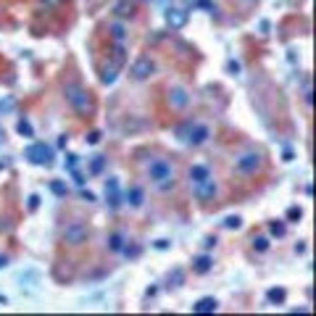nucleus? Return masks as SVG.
I'll return each instance as SVG.
<instances>
[{"instance_id": "nucleus-40", "label": "nucleus", "mask_w": 316, "mask_h": 316, "mask_svg": "<svg viewBox=\"0 0 316 316\" xmlns=\"http://www.w3.org/2000/svg\"><path fill=\"white\" fill-rule=\"evenodd\" d=\"M156 248L158 250H166V248H169V240H156Z\"/></svg>"}, {"instance_id": "nucleus-39", "label": "nucleus", "mask_w": 316, "mask_h": 316, "mask_svg": "<svg viewBox=\"0 0 316 316\" xmlns=\"http://www.w3.org/2000/svg\"><path fill=\"white\" fill-rule=\"evenodd\" d=\"M69 161H66V169H74V166H76V161H79V158H76V156H66Z\"/></svg>"}, {"instance_id": "nucleus-41", "label": "nucleus", "mask_w": 316, "mask_h": 316, "mask_svg": "<svg viewBox=\"0 0 316 316\" xmlns=\"http://www.w3.org/2000/svg\"><path fill=\"white\" fill-rule=\"evenodd\" d=\"M203 245H205V248H214V245H216V237H205Z\"/></svg>"}, {"instance_id": "nucleus-24", "label": "nucleus", "mask_w": 316, "mask_h": 316, "mask_svg": "<svg viewBox=\"0 0 316 316\" xmlns=\"http://www.w3.org/2000/svg\"><path fill=\"white\" fill-rule=\"evenodd\" d=\"M182 282H185V272H182V269H174V272L169 274V285L171 287H179Z\"/></svg>"}, {"instance_id": "nucleus-42", "label": "nucleus", "mask_w": 316, "mask_h": 316, "mask_svg": "<svg viewBox=\"0 0 316 316\" xmlns=\"http://www.w3.org/2000/svg\"><path fill=\"white\" fill-rule=\"evenodd\" d=\"M74 182H76V185H85V177H82L79 171H74Z\"/></svg>"}, {"instance_id": "nucleus-22", "label": "nucleus", "mask_w": 316, "mask_h": 316, "mask_svg": "<svg viewBox=\"0 0 316 316\" xmlns=\"http://www.w3.org/2000/svg\"><path fill=\"white\" fill-rule=\"evenodd\" d=\"M16 132L24 134V137H35V130H32V124H29L27 119H21V121L16 124Z\"/></svg>"}, {"instance_id": "nucleus-8", "label": "nucleus", "mask_w": 316, "mask_h": 316, "mask_svg": "<svg viewBox=\"0 0 316 316\" xmlns=\"http://www.w3.org/2000/svg\"><path fill=\"white\" fill-rule=\"evenodd\" d=\"M192 195L198 198V201H214V195H216V182L214 179H203V182H195L192 185Z\"/></svg>"}, {"instance_id": "nucleus-37", "label": "nucleus", "mask_w": 316, "mask_h": 316, "mask_svg": "<svg viewBox=\"0 0 316 316\" xmlns=\"http://www.w3.org/2000/svg\"><path fill=\"white\" fill-rule=\"evenodd\" d=\"M198 5H203L205 11H214V3H211V0H195Z\"/></svg>"}, {"instance_id": "nucleus-17", "label": "nucleus", "mask_w": 316, "mask_h": 316, "mask_svg": "<svg viewBox=\"0 0 316 316\" xmlns=\"http://www.w3.org/2000/svg\"><path fill=\"white\" fill-rule=\"evenodd\" d=\"M211 177V169L208 166H203V164H195V166H190V182L195 185V182H203V179H208Z\"/></svg>"}, {"instance_id": "nucleus-34", "label": "nucleus", "mask_w": 316, "mask_h": 316, "mask_svg": "<svg viewBox=\"0 0 316 316\" xmlns=\"http://www.w3.org/2000/svg\"><path fill=\"white\" fill-rule=\"evenodd\" d=\"M311 95H314L311 93V85H306V90H303V103H306V106H311V100H314Z\"/></svg>"}, {"instance_id": "nucleus-44", "label": "nucleus", "mask_w": 316, "mask_h": 316, "mask_svg": "<svg viewBox=\"0 0 316 316\" xmlns=\"http://www.w3.org/2000/svg\"><path fill=\"white\" fill-rule=\"evenodd\" d=\"M3 140H5V132H3V130H0V143H3Z\"/></svg>"}, {"instance_id": "nucleus-31", "label": "nucleus", "mask_w": 316, "mask_h": 316, "mask_svg": "<svg viewBox=\"0 0 316 316\" xmlns=\"http://www.w3.org/2000/svg\"><path fill=\"white\" fill-rule=\"evenodd\" d=\"M227 72H229V74H240V72H242L240 61H229V63H227Z\"/></svg>"}, {"instance_id": "nucleus-29", "label": "nucleus", "mask_w": 316, "mask_h": 316, "mask_svg": "<svg viewBox=\"0 0 316 316\" xmlns=\"http://www.w3.org/2000/svg\"><path fill=\"white\" fill-rule=\"evenodd\" d=\"M240 216H227V219H224V227H227V229H237V227H240Z\"/></svg>"}, {"instance_id": "nucleus-20", "label": "nucleus", "mask_w": 316, "mask_h": 316, "mask_svg": "<svg viewBox=\"0 0 316 316\" xmlns=\"http://www.w3.org/2000/svg\"><path fill=\"white\" fill-rule=\"evenodd\" d=\"M192 266H195L198 274H205L211 266H214V261H211V256H198V259L192 261Z\"/></svg>"}, {"instance_id": "nucleus-18", "label": "nucleus", "mask_w": 316, "mask_h": 316, "mask_svg": "<svg viewBox=\"0 0 316 316\" xmlns=\"http://www.w3.org/2000/svg\"><path fill=\"white\" fill-rule=\"evenodd\" d=\"M216 308H219V303L214 298H201L195 306H192V311H195V314H214Z\"/></svg>"}, {"instance_id": "nucleus-14", "label": "nucleus", "mask_w": 316, "mask_h": 316, "mask_svg": "<svg viewBox=\"0 0 316 316\" xmlns=\"http://www.w3.org/2000/svg\"><path fill=\"white\" fill-rule=\"evenodd\" d=\"M111 63L116 69H121L127 63V48H124V42H113V48H111Z\"/></svg>"}, {"instance_id": "nucleus-25", "label": "nucleus", "mask_w": 316, "mask_h": 316, "mask_svg": "<svg viewBox=\"0 0 316 316\" xmlns=\"http://www.w3.org/2000/svg\"><path fill=\"white\" fill-rule=\"evenodd\" d=\"M103 169H106V158H103V156H95L93 164H90V174H100Z\"/></svg>"}, {"instance_id": "nucleus-30", "label": "nucleus", "mask_w": 316, "mask_h": 316, "mask_svg": "<svg viewBox=\"0 0 316 316\" xmlns=\"http://www.w3.org/2000/svg\"><path fill=\"white\" fill-rule=\"evenodd\" d=\"M303 216V211L298 208V205H293V208H290L287 211V219H290V222H298V219Z\"/></svg>"}, {"instance_id": "nucleus-33", "label": "nucleus", "mask_w": 316, "mask_h": 316, "mask_svg": "<svg viewBox=\"0 0 316 316\" xmlns=\"http://www.w3.org/2000/svg\"><path fill=\"white\" fill-rule=\"evenodd\" d=\"M50 190H53V192H56V195H61V198H63V195H66V187H63L61 182H53V185H50Z\"/></svg>"}, {"instance_id": "nucleus-26", "label": "nucleus", "mask_w": 316, "mask_h": 316, "mask_svg": "<svg viewBox=\"0 0 316 316\" xmlns=\"http://www.w3.org/2000/svg\"><path fill=\"white\" fill-rule=\"evenodd\" d=\"M253 248L259 250V253H266V250H269V237H263V235L253 237Z\"/></svg>"}, {"instance_id": "nucleus-12", "label": "nucleus", "mask_w": 316, "mask_h": 316, "mask_svg": "<svg viewBox=\"0 0 316 316\" xmlns=\"http://www.w3.org/2000/svg\"><path fill=\"white\" fill-rule=\"evenodd\" d=\"M106 203L111 208H119L121 205V192H119V182L116 179H108L106 182Z\"/></svg>"}, {"instance_id": "nucleus-28", "label": "nucleus", "mask_w": 316, "mask_h": 316, "mask_svg": "<svg viewBox=\"0 0 316 316\" xmlns=\"http://www.w3.org/2000/svg\"><path fill=\"white\" fill-rule=\"evenodd\" d=\"M269 232H272V235H277V237H282V235H285V224H282V222H272V224H269Z\"/></svg>"}, {"instance_id": "nucleus-2", "label": "nucleus", "mask_w": 316, "mask_h": 316, "mask_svg": "<svg viewBox=\"0 0 316 316\" xmlns=\"http://www.w3.org/2000/svg\"><path fill=\"white\" fill-rule=\"evenodd\" d=\"M63 95H66V100H69V106L74 108L79 116H90L95 111V106H93V98H90V93L87 90H82L76 82H69L66 87H63Z\"/></svg>"}, {"instance_id": "nucleus-19", "label": "nucleus", "mask_w": 316, "mask_h": 316, "mask_svg": "<svg viewBox=\"0 0 316 316\" xmlns=\"http://www.w3.org/2000/svg\"><path fill=\"white\" fill-rule=\"evenodd\" d=\"M116 74H119V69H116L113 63H108V66H103L100 82H103V85H113V82H116Z\"/></svg>"}, {"instance_id": "nucleus-3", "label": "nucleus", "mask_w": 316, "mask_h": 316, "mask_svg": "<svg viewBox=\"0 0 316 316\" xmlns=\"http://www.w3.org/2000/svg\"><path fill=\"white\" fill-rule=\"evenodd\" d=\"M87 240H90V227H87V224H82V222L66 224L63 232H61V242L69 245V248H82Z\"/></svg>"}, {"instance_id": "nucleus-36", "label": "nucleus", "mask_w": 316, "mask_h": 316, "mask_svg": "<svg viewBox=\"0 0 316 316\" xmlns=\"http://www.w3.org/2000/svg\"><path fill=\"white\" fill-rule=\"evenodd\" d=\"M37 205H40V195H29V208L35 211Z\"/></svg>"}, {"instance_id": "nucleus-27", "label": "nucleus", "mask_w": 316, "mask_h": 316, "mask_svg": "<svg viewBox=\"0 0 316 316\" xmlns=\"http://www.w3.org/2000/svg\"><path fill=\"white\" fill-rule=\"evenodd\" d=\"M121 253H124L127 259H137V256L143 253V250H140V245H127V242H124V248H121Z\"/></svg>"}, {"instance_id": "nucleus-23", "label": "nucleus", "mask_w": 316, "mask_h": 316, "mask_svg": "<svg viewBox=\"0 0 316 316\" xmlns=\"http://www.w3.org/2000/svg\"><path fill=\"white\" fill-rule=\"evenodd\" d=\"M266 298H269V303H282V300H285V290H282V287H272L266 293Z\"/></svg>"}, {"instance_id": "nucleus-38", "label": "nucleus", "mask_w": 316, "mask_h": 316, "mask_svg": "<svg viewBox=\"0 0 316 316\" xmlns=\"http://www.w3.org/2000/svg\"><path fill=\"white\" fill-rule=\"evenodd\" d=\"M42 3H45V5H48V8H58V5H61V3H63V0H42Z\"/></svg>"}, {"instance_id": "nucleus-4", "label": "nucleus", "mask_w": 316, "mask_h": 316, "mask_svg": "<svg viewBox=\"0 0 316 316\" xmlns=\"http://www.w3.org/2000/svg\"><path fill=\"white\" fill-rule=\"evenodd\" d=\"M24 158L35 166H53V150L45 143H32L27 150H24Z\"/></svg>"}, {"instance_id": "nucleus-13", "label": "nucleus", "mask_w": 316, "mask_h": 316, "mask_svg": "<svg viewBox=\"0 0 316 316\" xmlns=\"http://www.w3.org/2000/svg\"><path fill=\"white\" fill-rule=\"evenodd\" d=\"M108 35H111L113 42H124L127 37H130V29H127L124 21H111L108 24Z\"/></svg>"}, {"instance_id": "nucleus-32", "label": "nucleus", "mask_w": 316, "mask_h": 316, "mask_svg": "<svg viewBox=\"0 0 316 316\" xmlns=\"http://www.w3.org/2000/svg\"><path fill=\"white\" fill-rule=\"evenodd\" d=\"M87 143H90V145H98V143H100V132L93 130V132L87 134Z\"/></svg>"}, {"instance_id": "nucleus-10", "label": "nucleus", "mask_w": 316, "mask_h": 316, "mask_svg": "<svg viewBox=\"0 0 316 316\" xmlns=\"http://www.w3.org/2000/svg\"><path fill=\"white\" fill-rule=\"evenodd\" d=\"M208 137H211L208 127H205V124H195V121H192V130H190L187 143H190V145H205V143H208Z\"/></svg>"}, {"instance_id": "nucleus-7", "label": "nucleus", "mask_w": 316, "mask_h": 316, "mask_svg": "<svg viewBox=\"0 0 316 316\" xmlns=\"http://www.w3.org/2000/svg\"><path fill=\"white\" fill-rule=\"evenodd\" d=\"M187 11L185 8H166L164 11V21H166V27L169 29H182L187 27Z\"/></svg>"}, {"instance_id": "nucleus-5", "label": "nucleus", "mask_w": 316, "mask_h": 316, "mask_svg": "<svg viewBox=\"0 0 316 316\" xmlns=\"http://www.w3.org/2000/svg\"><path fill=\"white\" fill-rule=\"evenodd\" d=\"M130 74H132V79L134 82H145V79H150L153 74H156V61L153 58H137V61L132 63V69H130Z\"/></svg>"}, {"instance_id": "nucleus-16", "label": "nucleus", "mask_w": 316, "mask_h": 316, "mask_svg": "<svg viewBox=\"0 0 316 316\" xmlns=\"http://www.w3.org/2000/svg\"><path fill=\"white\" fill-rule=\"evenodd\" d=\"M124 235H121V232H111V235H108V240H106V248L111 250V253H121V248H124Z\"/></svg>"}, {"instance_id": "nucleus-15", "label": "nucleus", "mask_w": 316, "mask_h": 316, "mask_svg": "<svg viewBox=\"0 0 316 316\" xmlns=\"http://www.w3.org/2000/svg\"><path fill=\"white\" fill-rule=\"evenodd\" d=\"M113 14L119 19H130L134 14V0H119V3L113 5Z\"/></svg>"}, {"instance_id": "nucleus-21", "label": "nucleus", "mask_w": 316, "mask_h": 316, "mask_svg": "<svg viewBox=\"0 0 316 316\" xmlns=\"http://www.w3.org/2000/svg\"><path fill=\"white\" fill-rule=\"evenodd\" d=\"M190 130H192V121H185V124H179L177 130H174V137H177L179 143H187V137H190Z\"/></svg>"}, {"instance_id": "nucleus-1", "label": "nucleus", "mask_w": 316, "mask_h": 316, "mask_svg": "<svg viewBox=\"0 0 316 316\" xmlns=\"http://www.w3.org/2000/svg\"><path fill=\"white\" fill-rule=\"evenodd\" d=\"M148 177L156 185V190H161V192L174 190V166L166 158H153L150 166H148Z\"/></svg>"}, {"instance_id": "nucleus-11", "label": "nucleus", "mask_w": 316, "mask_h": 316, "mask_svg": "<svg viewBox=\"0 0 316 316\" xmlns=\"http://www.w3.org/2000/svg\"><path fill=\"white\" fill-rule=\"evenodd\" d=\"M121 201H124L130 208H143V203H145V192H143V187H130V190L121 195Z\"/></svg>"}, {"instance_id": "nucleus-43", "label": "nucleus", "mask_w": 316, "mask_h": 316, "mask_svg": "<svg viewBox=\"0 0 316 316\" xmlns=\"http://www.w3.org/2000/svg\"><path fill=\"white\" fill-rule=\"evenodd\" d=\"M8 266V256H0V269H5Z\"/></svg>"}, {"instance_id": "nucleus-6", "label": "nucleus", "mask_w": 316, "mask_h": 316, "mask_svg": "<svg viewBox=\"0 0 316 316\" xmlns=\"http://www.w3.org/2000/svg\"><path fill=\"white\" fill-rule=\"evenodd\" d=\"M261 164H263L261 153L250 150V153H242V156L235 161V169L240 171V174H256V171L261 169Z\"/></svg>"}, {"instance_id": "nucleus-35", "label": "nucleus", "mask_w": 316, "mask_h": 316, "mask_svg": "<svg viewBox=\"0 0 316 316\" xmlns=\"http://www.w3.org/2000/svg\"><path fill=\"white\" fill-rule=\"evenodd\" d=\"M82 201L93 203V201H95V192H90V190H82Z\"/></svg>"}, {"instance_id": "nucleus-9", "label": "nucleus", "mask_w": 316, "mask_h": 316, "mask_svg": "<svg viewBox=\"0 0 316 316\" xmlns=\"http://www.w3.org/2000/svg\"><path fill=\"white\" fill-rule=\"evenodd\" d=\"M187 103H190V95H187L185 87H171L169 90V106L174 108V111H182V108H187Z\"/></svg>"}]
</instances>
